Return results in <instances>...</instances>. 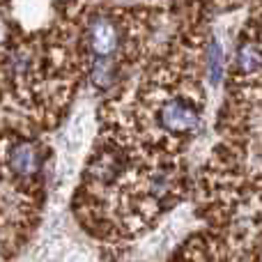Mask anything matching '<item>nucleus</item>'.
I'll use <instances>...</instances> for the list:
<instances>
[{"instance_id":"1","label":"nucleus","mask_w":262,"mask_h":262,"mask_svg":"<svg viewBox=\"0 0 262 262\" xmlns=\"http://www.w3.org/2000/svg\"><path fill=\"white\" fill-rule=\"evenodd\" d=\"M78 60L67 23L14 30L3 39L0 127L30 136L53 127L69 104Z\"/></svg>"},{"instance_id":"2","label":"nucleus","mask_w":262,"mask_h":262,"mask_svg":"<svg viewBox=\"0 0 262 262\" xmlns=\"http://www.w3.org/2000/svg\"><path fill=\"white\" fill-rule=\"evenodd\" d=\"M49 147L37 136L0 127V262L21 251L44 205Z\"/></svg>"}]
</instances>
